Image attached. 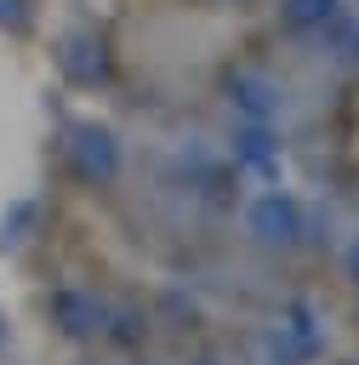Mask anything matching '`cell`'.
<instances>
[{
	"instance_id": "obj_3",
	"label": "cell",
	"mask_w": 359,
	"mask_h": 365,
	"mask_svg": "<svg viewBox=\"0 0 359 365\" xmlns=\"http://www.w3.org/2000/svg\"><path fill=\"white\" fill-rule=\"evenodd\" d=\"M234 97H239V103H245L256 120H268V114L279 108V91H274L262 74H251V68H239V74H234Z\"/></svg>"
},
{
	"instance_id": "obj_2",
	"label": "cell",
	"mask_w": 359,
	"mask_h": 365,
	"mask_svg": "<svg viewBox=\"0 0 359 365\" xmlns=\"http://www.w3.org/2000/svg\"><path fill=\"white\" fill-rule=\"evenodd\" d=\"M296 228H302V211H296L291 194H262V200L251 205V234H256L262 245H291Z\"/></svg>"
},
{
	"instance_id": "obj_7",
	"label": "cell",
	"mask_w": 359,
	"mask_h": 365,
	"mask_svg": "<svg viewBox=\"0 0 359 365\" xmlns=\"http://www.w3.org/2000/svg\"><path fill=\"white\" fill-rule=\"evenodd\" d=\"M348 268H353V279H359V245H353V251H348Z\"/></svg>"
},
{
	"instance_id": "obj_6",
	"label": "cell",
	"mask_w": 359,
	"mask_h": 365,
	"mask_svg": "<svg viewBox=\"0 0 359 365\" xmlns=\"http://www.w3.org/2000/svg\"><path fill=\"white\" fill-rule=\"evenodd\" d=\"M0 29L6 34H23L28 29V0H0Z\"/></svg>"
},
{
	"instance_id": "obj_5",
	"label": "cell",
	"mask_w": 359,
	"mask_h": 365,
	"mask_svg": "<svg viewBox=\"0 0 359 365\" xmlns=\"http://www.w3.org/2000/svg\"><path fill=\"white\" fill-rule=\"evenodd\" d=\"M331 17H336V0H285V23L302 29V34L308 29H325Z\"/></svg>"
},
{
	"instance_id": "obj_4",
	"label": "cell",
	"mask_w": 359,
	"mask_h": 365,
	"mask_svg": "<svg viewBox=\"0 0 359 365\" xmlns=\"http://www.w3.org/2000/svg\"><path fill=\"white\" fill-rule=\"evenodd\" d=\"M91 46H97V40H68V46L57 51V63H63V68H68V74H74L80 86H91V80H103V51H97V57H85Z\"/></svg>"
},
{
	"instance_id": "obj_1",
	"label": "cell",
	"mask_w": 359,
	"mask_h": 365,
	"mask_svg": "<svg viewBox=\"0 0 359 365\" xmlns=\"http://www.w3.org/2000/svg\"><path fill=\"white\" fill-rule=\"evenodd\" d=\"M68 154H74V171L85 177V182H108L114 171H120V143H114V131L108 125H74L68 131Z\"/></svg>"
}]
</instances>
